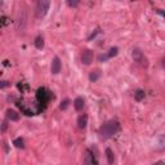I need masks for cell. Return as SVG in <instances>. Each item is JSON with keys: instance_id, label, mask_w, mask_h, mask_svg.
<instances>
[{"instance_id": "cell-1", "label": "cell", "mask_w": 165, "mask_h": 165, "mask_svg": "<svg viewBox=\"0 0 165 165\" xmlns=\"http://www.w3.org/2000/svg\"><path fill=\"white\" fill-rule=\"evenodd\" d=\"M118 130H119V123L114 121V120H110V121L104 123L100 128V138L101 139H108L110 137L116 134Z\"/></svg>"}, {"instance_id": "cell-2", "label": "cell", "mask_w": 165, "mask_h": 165, "mask_svg": "<svg viewBox=\"0 0 165 165\" xmlns=\"http://www.w3.org/2000/svg\"><path fill=\"white\" fill-rule=\"evenodd\" d=\"M49 5H51V2L49 0H39L36 4V16L37 17H44L48 10H49Z\"/></svg>"}, {"instance_id": "cell-3", "label": "cell", "mask_w": 165, "mask_h": 165, "mask_svg": "<svg viewBox=\"0 0 165 165\" xmlns=\"http://www.w3.org/2000/svg\"><path fill=\"white\" fill-rule=\"evenodd\" d=\"M132 56H133V59L135 62H138L139 65H142V66H147V58L143 56V53H142L139 49H134L133 51V53H132Z\"/></svg>"}, {"instance_id": "cell-4", "label": "cell", "mask_w": 165, "mask_h": 165, "mask_svg": "<svg viewBox=\"0 0 165 165\" xmlns=\"http://www.w3.org/2000/svg\"><path fill=\"white\" fill-rule=\"evenodd\" d=\"M93 58H94V54H93L90 49H85V51L81 53V62L84 65H90L93 62Z\"/></svg>"}, {"instance_id": "cell-5", "label": "cell", "mask_w": 165, "mask_h": 165, "mask_svg": "<svg viewBox=\"0 0 165 165\" xmlns=\"http://www.w3.org/2000/svg\"><path fill=\"white\" fill-rule=\"evenodd\" d=\"M155 150L156 151H165V134H161V135L157 137Z\"/></svg>"}, {"instance_id": "cell-6", "label": "cell", "mask_w": 165, "mask_h": 165, "mask_svg": "<svg viewBox=\"0 0 165 165\" xmlns=\"http://www.w3.org/2000/svg\"><path fill=\"white\" fill-rule=\"evenodd\" d=\"M61 61H59V58L58 57H54V59H53V62H52V72L56 75V74H58L59 71H61Z\"/></svg>"}, {"instance_id": "cell-7", "label": "cell", "mask_w": 165, "mask_h": 165, "mask_svg": "<svg viewBox=\"0 0 165 165\" xmlns=\"http://www.w3.org/2000/svg\"><path fill=\"white\" fill-rule=\"evenodd\" d=\"M7 119L10 120V121H17L19 120V114L17 111H14V110H7Z\"/></svg>"}, {"instance_id": "cell-8", "label": "cell", "mask_w": 165, "mask_h": 165, "mask_svg": "<svg viewBox=\"0 0 165 165\" xmlns=\"http://www.w3.org/2000/svg\"><path fill=\"white\" fill-rule=\"evenodd\" d=\"M84 104H85V102H84V98L82 97H78L74 101V107H75L76 111H81V110L84 108Z\"/></svg>"}, {"instance_id": "cell-9", "label": "cell", "mask_w": 165, "mask_h": 165, "mask_svg": "<svg viewBox=\"0 0 165 165\" xmlns=\"http://www.w3.org/2000/svg\"><path fill=\"white\" fill-rule=\"evenodd\" d=\"M86 124H88V116H86L85 114L80 115L79 119H78V126H79L80 129H84L85 126H86Z\"/></svg>"}, {"instance_id": "cell-10", "label": "cell", "mask_w": 165, "mask_h": 165, "mask_svg": "<svg viewBox=\"0 0 165 165\" xmlns=\"http://www.w3.org/2000/svg\"><path fill=\"white\" fill-rule=\"evenodd\" d=\"M100 78H101V71H100V70H94V71H92L90 75H89V80H90V81H93V82L97 81Z\"/></svg>"}, {"instance_id": "cell-11", "label": "cell", "mask_w": 165, "mask_h": 165, "mask_svg": "<svg viewBox=\"0 0 165 165\" xmlns=\"http://www.w3.org/2000/svg\"><path fill=\"white\" fill-rule=\"evenodd\" d=\"M106 157H107L108 164H114V161H115V156H114V152L110 150V148H106Z\"/></svg>"}, {"instance_id": "cell-12", "label": "cell", "mask_w": 165, "mask_h": 165, "mask_svg": "<svg viewBox=\"0 0 165 165\" xmlns=\"http://www.w3.org/2000/svg\"><path fill=\"white\" fill-rule=\"evenodd\" d=\"M35 47L37 49H43L44 48V39L41 36H37L36 39H35Z\"/></svg>"}, {"instance_id": "cell-13", "label": "cell", "mask_w": 165, "mask_h": 165, "mask_svg": "<svg viewBox=\"0 0 165 165\" xmlns=\"http://www.w3.org/2000/svg\"><path fill=\"white\" fill-rule=\"evenodd\" d=\"M14 146L17 147V148H25V142L22 138H17V139H14Z\"/></svg>"}, {"instance_id": "cell-14", "label": "cell", "mask_w": 165, "mask_h": 165, "mask_svg": "<svg viewBox=\"0 0 165 165\" xmlns=\"http://www.w3.org/2000/svg\"><path fill=\"white\" fill-rule=\"evenodd\" d=\"M118 52H119V49H118L116 47L111 48V49H110V51H108V53H107L108 58H112V57H115V56H118Z\"/></svg>"}, {"instance_id": "cell-15", "label": "cell", "mask_w": 165, "mask_h": 165, "mask_svg": "<svg viewBox=\"0 0 165 165\" xmlns=\"http://www.w3.org/2000/svg\"><path fill=\"white\" fill-rule=\"evenodd\" d=\"M143 97H145V93L142 92V90H137V92H135V100H137V101H141Z\"/></svg>"}, {"instance_id": "cell-16", "label": "cell", "mask_w": 165, "mask_h": 165, "mask_svg": "<svg viewBox=\"0 0 165 165\" xmlns=\"http://www.w3.org/2000/svg\"><path fill=\"white\" fill-rule=\"evenodd\" d=\"M67 5H68V7H78V5H79V2H76V0L71 2V0H68V2H67Z\"/></svg>"}, {"instance_id": "cell-17", "label": "cell", "mask_w": 165, "mask_h": 165, "mask_svg": "<svg viewBox=\"0 0 165 165\" xmlns=\"http://www.w3.org/2000/svg\"><path fill=\"white\" fill-rule=\"evenodd\" d=\"M68 103H70L68 100H65V101L62 102V104H61V108H62V110H66V108L68 107Z\"/></svg>"}, {"instance_id": "cell-18", "label": "cell", "mask_w": 165, "mask_h": 165, "mask_svg": "<svg viewBox=\"0 0 165 165\" xmlns=\"http://www.w3.org/2000/svg\"><path fill=\"white\" fill-rule=\"evenodd\" d=\"M8 85H9V82H8V81H5V80H3V81H2V84H0V88H2V89H4V88H5V86H8Z\"/></svg>"}, {"instance_id": "cell-19", "label": "cell", "mask_w": 165, "mask_h": 165, "mask_svg": "<svg viewBox=\"0 0 165 165\" xmlns=\"http://www.w3.org/2000/svg\"><path fill=\"white\" fill-rule=\"evenodd\" d=\"M108 58V56H107V54H101V56H100V61H106V59Z\"/></svg>"}, {"instance_id": "cell-20", "label": "cell", "mask_w": 165, "mask_h": 165, "mask_svg": "<svg viewBox=\"0 0 165 165\" xmlns=\"http://www.w3.org/2000/svg\"><path fill=\"white\" fill-rule=\"evenodd\" d=\"M152 165H165V161H164V160H160V161H156L155 164H152Z\"/></svg>"}, {"instance_id": "cell-21", "label": "cell", "mask_w": 165, "mask_h": 165, "mask_svg": "<svg viewBox=\"0 0 165 165\" xmlns=\"http://www.w3.org/2000/svg\"><path fill=\"white\" fill-rule=\"evenodd\" d=\"M5 129H7V123H5V121H3V126H2V130L4 132Z\"/></svg>"}, {"instance_id": "cell-22", "label": "cell", "mask_w": 165, "mask_h": 165, "mask_svg": "<svg viewBox=\"0 0 165 165\" xmlns=\"http://www.w3.org/2000/svg\"><path fill=\"white\" fill-rule=\"evenodd\" d=\"M163 67H164V68H165V58H164V59H163Z\"/></svg>"}]
</instances>
